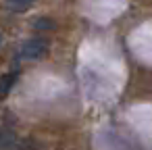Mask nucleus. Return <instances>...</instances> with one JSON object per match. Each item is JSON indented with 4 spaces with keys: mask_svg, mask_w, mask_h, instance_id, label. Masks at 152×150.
<instances>
[{
    "mask_svg": "<svg viewBox=\"0 0 152 150\" xmlns=\"http://www.w3.org/2000/svg\"><path fill=\"white\" fill-rule=\"evenodd\" d=\"M7 2H9L11 9H15V11H23V9H27V7L31 4V0H7Z\"/></svg>",
    "mask_w": 152,
    "mask_h": 150,
    "instance_id": "4",
    "label": "nucleus"
},
{
    "mask_svg": "<svg viewBox=\"0 0 152 150\" xmlns=\"http://www.w3.org/2000/svg\"><path fill=\"white\" fill-rule=\"evenodd\" d=\"M15 146V135L11 131H0V150H7Z\"/></svg>",
    "mask_w": 152,
    "mask_h": 150,
    "instance_id": "3",
    "label": "nucleus"
},
{
    "mask_svg": "<svg viewBox=\"0 0 152 150\" xmlns=\"http://www.w3.org/2000/svg\"><path fill=\"white\" fill-rule=\"evenodd\" d=\"M17 77H19V73H17V71L7 73V75L0 77V98H7V94H9V92H11V88L15 86Z\"/></svg>",
    "mask_w": 152,
    "mask_h": 150,
    "instance_id": "2",
    "label": "nucleus"
},
{
    "mask_svg": "<svg viewBox=\"0 0 152 150\" xmlns=\"http://www.w3.org/2000/svg\"><path fill=\"white\" fill-rule=\"evenodd\" d=\"M0 42H2V34H0Z\"/></svg>",
    "mask_w": 152,
    "mask_h": 150,
    "instance_id": "6",
    "label": "nucleus"
},
{
    "mask_svg": "<svg viewBox=\"0 0 152 150\" xmlns=\"http://www.w3.org/2000/svg\"><path fill=\"white\" fill-rule=\"evenodd\" d=\"M34 25L40 27V29H48V27H52L54 23H52V21H46V19H38V21H34Z\"/></svg>",
    "mask_w": 152,
    "mask_h": 150,
    "instance_id": "5",
    "label": "nucleus"
},
{
    "mask_svg": "<svg viewBox=\"0 0 152 150\" xmlns=\"http://www.w3.org/2000/svg\"><path fill=\"white\" fill-rule=\"evenodd\" d=\"M48 40H44V38H29V40H25L23 44H21V50H19V54H21V59H25V61H40V59H44L46 54H48Z\"/></svg>",
    "mask_w": 152,
    "mask_h": 150,
    "instance_id": "1",
    "label": "nucleus"
}]
</instances>
